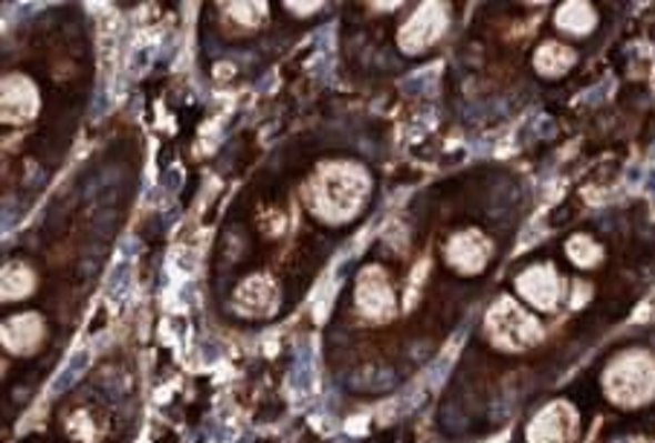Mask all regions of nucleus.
Here are the masks:
<instances>
[{
  "label": "nucleus",
  "mask_w": 655,
  "mask_h": 443,
  "mask_svg": "<svg viewBox=\"0 0 655 443\" xmlns=\"http://www.w3.org/2000/svg\"><path fill=\"white\" fill-rule=\"evenodd\" d=\"M606 394L621 406H638L655 394V362L641 351L624 354L606 371Z\"/></svg>",
  "instance_id": "f257e3e1"
},
{
  "label": "nucleus",
  "mask_w": 655,
  "mask_h": 443,
  "mask_svg": "<svg viewBox=\"0 0 655 443\" xmlns=\"http://www.w3.org/2000/svg\"><path fill=\"white\" fill-rule=\"evenodd\" d=\"M487 331H491L493 342L502 348H528L543 336L534 319L522 313L511 299L496 302V308L487 316Z\"/></svg>",
  "instance_id": "f03ea898"
},
{
  "label": "nucleus",
  "mask_w": 655,
  "mask_h": 443,
  "mask_svg": "<svg viewBox=\"0 0 655 443\" xmlns=\"http://www.w3.org/2000/svg\"><path fill=\"white\" fill-rule=\"evenodd\" d=\"M577 432V414L568 403H552L528 426V443H572Z\"/></svg>",
  "instance_id": "7ed1b4c3"
},
{
  "label": "nucleus",
  "mask_w": 655,
  "mask_h": 443,
  "mask_svg": "<svg viewBox=\"0 0 655 443\" xmlns=\"http://www.w3.org/2000/svg\"><path fill=\"white\" fill-rule=\"evenodd\" d=\"M444 27H447V9L441 7V3H426V7L417 9L415 18L403 27L401 47L406 52L424 50L426 44H432V41L444 32Z\"/></svg>",
  "instance_id": "20e7f679"
},
{
  "label": "nucleus",
  "mask_w": 655,
  "mask_h": 443,
  "mask_svg": "<svg viewBox=\"0 0 655 443\" xmlns=\"http://www.w3.org/2000/svg\"><path fill=\"white\" fill-rule=\"evenodd\" d=\"M328 192L322 198V203H331L334 209H340V214H349L351 209H357L360 198L365 194V180L360 171L349 169V165H336L331 169L328 180H322Z\"/></svg>",
  "instance_id": "39448f33"
},
{
  "label": "nucleus",
  "mask_w": 655,
  "mask_h": 443,
  "mask_svg": "<svg viewBox=\"0 0 655 443\" xmlns=\"http://www.w3.org/2000/svg\"><path fill=\"white\" fill-rule=\"evenodd\" d=\"M357 304L365 316L372 319H386L395 311V299H392V290H389V281L383 275V270L377 266H369L357 284Z\"/></svg>",
  "instance_id": "423d86ee"
},
{
  "label": "nucleus",
  "mask_w": 655,
  "mask_h": 443,
  "mask_svg": "<svg viewBox=\"0 0 655 443\" xmlns=\"http://www.w3.org/2000/svg\"><path fill=\"white\" fill-rule=\"evenodd\" d=\"M516 290H520V293L525 295L531 304H536V308L548 311V308H554V304H557L560 279L554 275L552 266H534V270H528V273L516 281Z\"/></svg>",
  "instance_id": "0eeeda50"
},
{
  "label": "nucleus",
  "mask_w": 655,
  "mask_h": 443,
  "mask_svg": "<svg viewBox=\"0 0 655 443\" xmlns=\"http://www.w3.org/2000/svg\"><path fill=\"white\" fill-rule=\"evenodd\" d=\"M487 255H491V244L478 232H462L450 241L447 261L464 273H473V270L484 266Z\"/></svg>",
  "instance_id": "6e6552de"
},
{
  "label": "nucleus",
  "mask_w": 655,
  "mask_h": 443,
  "mask_svg": "<svg viewBox=\"0 0 655 443\" xmlns=\"http://www.w3.org/2000/svg\"><path fill=\"white\" fill-rule=\"evenodd\" d=\"M44 325L38 316H16L12 322L3 325V342H7L16 354H27L41 342Z\"/></svg>",
  "instance_id": "1a4fd4ad"
},
{
  "label": "nucleus",
  "mask_w": 655,
  "mask_h": 443,
  "mask_svg": "<svg viewBox=\"0 0 655 443\" xmlns=\"http://www.w3.org/2000/svg\"><path fill=\"white\" fill-rule=\"evenodd\" d=\"M18 79H9L3 84V117L9 119H23L32 117V108H36V93H32V84H27L21 79V88H16Z\"/></svg>",
  "instance_id": "9d476101"
},
{
  "label": "nucleus",
  "mask_w": 655,
  "mask_h": 443,
  "mask_svg": "<svg viewBox=\"0 0 655 443\" xmlns=\"http://www.w3.org/2000/svg\"><path fill=\"white\" fill-rule=\"evenodd\" d=\"M90 365V348H79V351H73V356L68 360V365L59 371V377L52 380V394H64L70 389V385L75 383V380L82 377L84 371H88Z\"/></svg>",
  "instance_id": "9b49d317"
},
{
  "label": "nucleus",
  "mask_w": 655,
  "mask_h": 443,
  "mask_svg": "<svg viewBox=\"0 0 655 443\" xmlns=\"http://www.w3.org/2000/svg\"><path fill=\"white\" fill-rule=\"evenodd\" d=\"M557 23L563 30L581 36V32H588L595 27V12H592V7H586V3H566V7L560 9Z\"/></svg>",
  "instance_id": "f8f14e48"
},
{
  "label": "nucleus",
  "mask_w": 655,
  "mask_h": 443,
  "mask_svg": "<svg viewBox=\"0 0 655 443\" xmlns=\"http://www.w3.org/2000/svg\"><path fill=\"white\" fill-rule=\"evenodd\" d=\"M572 61H574V52L563 44H545L543 50L536 52V67H540V73L545 75L563 73Z\"/></svg>",
  "instance_id": "ddd939ff"
},
{
  "label": "nucleus",
  "mask_w": 655,
  "mask_h": 443,
  "mask_svg": "<svg viewBox=\"0 0 655 443\" xmlns=\"http://www.w3.org/2000/svg\"><path fill=\"white\" fill-rule=\"evenodd\" d=\"M131 288H134L131 261L122 259L120 264L113 266V273H111V279H108V288H104V293L111 295V302H120V299H125V295L131 293Z\"/></svg>",
  "instance_id": "4468645a"
},
{
  "label": "nucleus",
  "mask_w": 655,
  "mask_h": 443,
  "mask_svg": "<svg viewBox=\"0 0 655 443\" xmlns=\"http://www.w3.org/2000/svg\"><path fill=\"white\" fill-rule=\"evenodd\" d=\"M30 288L32 275L27 273L21 264H12L9 270H3V295H7V299H21Z\"/></svg>",
  "instance_id": "2eb2a0df"
},
{
  "label": "nucleus",
  "mask_w": 655,
  "mask_h": 443,
  "mask_svg": "<svg viewBox=\"0 0 655 443\" xmlns=\"http://www.w3.org/2000/svg\"><path fill=\"white\" fill-rule=\"evenodd\" d=\"M568 259L574 261V264H581V266H588V264H595L597 259H601V250H597L588 238L577 235L568 241Z\"/></svg>",
  "instance_id": "dca6fc26"
},
{
  "label": "nucleus",
  "mask_w": 655,
  "mask_h": 443,
  "mask_svg": "<svg viewBox=\"0 0 655 443\" xmlns=\"http://www.w3.org/2000/svg\"><path fill=\"white\" fill-rule=\"evenodd\" d=\"M435 79H439V67H430L426 73H424V70H417L415 75H410V79L403 82V90L415 97V93H424V90H432Z\"/></svg>",
  "instance_id": "f3484780"
}]
</instances>
